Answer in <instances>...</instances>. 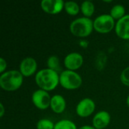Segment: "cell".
<instances>
[{"instance_id": "1", "label": "cell", "mask_w": 129, "mask_h": 129, "mask_svg": "<svg viewBox=\"0 0 129 129\" xmlns=\"http://www.w3.org/2000/svg\"><path fill=\"white\" fill-rule=\"evenodd\" d=\"M35 81L39 89L48 92L55 89L60 84V75L54 70L45 68L36 73Z\"/></svg>"}, {"instance_id": "2", "label": "cell", "mask_w": 129, "mask_h": 129, "mask_svg": "<svg viewBox=\"0 0 129 129\" xmlns=\"http://www.w3.org/2000/svg\"><path fill=\"white\" fill-rule=\"evenodd\" d=\"M23 82V76L19 70H11L0 76V87L6 91H15Z\"/></svg>"}, {"instance_id": "3", "label": "cell", "mask_w": 129, "mask_h": 129, "mask_svg": "<svg viewBox=\"0 0 129 129\" xmlns=\"http://www.w3.org/2000/svg\"><path fill=\"white\" fill-rule=\"evenodd\" d=\"M94 29V21L88 17H81L73 20L70 25V33L79 38H86Z\"/></svg>"}, {"instance_id": "4", "label": "cell", "mask_w": 129, "mask_h": 129, "mask_svg": "<svg viewBox=\"0 0 129 129\" xmlns=\"http://www.w3.org/2000/svg\"><path fill=\"white\" fill-rule=\"evenodd\" d=\"M82 84V76L76 71L63 70L60 74V85L65 89L75 90Z\"/></svg>"}, {"instance_id": "5", "label": "cell", "mask_w": 129, "mask_h": 129, "mask_svg": "<svg viewBox=\"0 0 129 129\" xmlns=\"http://www.w3.org/2000/svg\"><path fill=\"white\" fill-rule=\"evenodd\" d=\"M116 26L115 20L110 14H104L99 15L94 20V29L99 33H108Z\"/></svg>"}, {"instance_id": "6", "label": "cell", "mask_w": 129, "mask_h": 129, "mask_svg": "<svg viewBox=\"0 0 129 129\" xmlns=\"http://www.w3.org/2000/svg\"><path fill=\"white\" fill-rule=\"evenodd\" d=\"M51 97L49 93L42 89L36 90L32 94V101L34 106L42 110L48 109L51 105Z\"/></svg>"}, {"instance_id": "7", "label": "cell", "mask_w": 129, "mask_h": 129, "mask_svg": "<svg viewBox=\"0 0 129 129\" xmlns=\"http://www.w3.org/2000/svg\"><path fill=\"white\" fill-rule=\"evenodd\" d=\"M95 103L94 101L88 98L81 100L76 107V114L82 118H86L90 116L95 110Z\"/></svg>"}, {"instance_id": "8", "label": "cell", "mask_w": 129, "mask_h": 129, "mask_svg": "<svg viewBox=\"0 0 129 129\" xmlns=\"http://www.w3.org/2000/svg\"><path fill=\"white\" fill-rule=\"evenodd\" d=\"M83 61V57L80 53L71 52L65 57L63 60V64L67 70L76 71L82 66Z\"/></svg>"}, {"instance_id": "9", "label": "cell", "mask_w": 129, "mask_h": 129, "mask_svg": "<svg viewBox=\"0 0 129 129\" xmlns=\"http://www.w3.org/2000/svg\"><path fill=\"white\" fill-rule=\"evenodd\" d=\"M63 0H42L40 3L42 9L48 14H57L64 8Z\"/></svg>"}, {"instance_id": "10", "label": "cell", "mask_w": 129, "mask_h": 129, "mask_svg": "<svg viewBox=\"0 0 129 129\" xmlns=\"http://www.w3.org/2000/svg\"><path fill=\"white\" fill-rule=\"evenodd\" d=\"M38 64L33 57H25L20 63L19 71L24 77H29L36 73Z\"/></svg>"}, {"instance_id": "11", "label": "cell", "mask_w": 129, "mask_h": 129, "mask_svg": "<svg viewBox=\"0 0 129 129\" xmlns=\"http://www.w3.org/2000/svg\"><path fill=\"white\" fill-rule=\"evenodd\" d=\"M116 35L122 39L129 40V14L117 20L115 26Z\"/></svg>"}, {"instance_id": "12", "label": "cell", "mask_w": 129, "mask_h": 129, "mask_svg": "<svg viewBox=\"0 0 129 129\" xmlns=\"http://www.w3.org/2000/svg\"><path fill=\"white\" fill-rule=\"evenodd\" d=\"M111 116L107 111L98 112L92 119V125L95 129H103L107 128L110 123Z\"/></svg>"}, {"instance_id": "13", "label": "cell", "mask_w": 129, "mask_h": 129, "mask_svg": "<svg viewBox=\"0 0 129 129\" xmlns=\"http://www.w3.org/2000/svg\"><path fill=\"white\" fill-rule=\"evenodd\" d=\"M67 107V102L65 98L60 94H54L51 97L50 107L51 110L57 113L60 114L64 112Z\"/></svg>"}, {"instance_id": "14", "label": "cell", "mask_w": 129, "mask_h": 129, "mask_svg": "<svg viewBox=\"0 0 129 129\" xmlns=\"http://www.w3.org/2000/svg\"><path fill=\"white\" fill-rule=\"evenodd\" d=\"M80 10L85 17L90 18L94 13L95 7L92 2L91 1H85L80 5Z\"/></svg>"}, {"instance_id": "15", "label": "cell", "mask_w": 129, "mask_h": 129, "mask_svg": "<svg viewBox=\"0 0 129 129\" xmlns=\"http://www.w3.org/2000/svg\"><path fill=\"white\" fill-rule=\"evenodd\" d=\"M110 14L114 20H119L121 18H122L125 15H126L125 8L122 5H120V4L115 5L114 6L112 7Z\"/></svg>"}, {"instance_id": "16", "label": "cell", "mask_w": 129, "mask_h": 129, "mask_svg": "<svg viewBox=\"0 0 129 129\" xmlns=\"http://www.w3.org/2000/svg\"><path fill=\"white\" fill-rule=\"evenodd\" d=\"M64 9L68 14L75 16L79 14L80 11V6L74 1H68L64 4Z\"/></svg>"}, {"instance_id": "17", "label": "cell", "mask_w": 129, "mask_h": 129, "mask_svg": "<svg viewBox=\"0 0 129 129\" xmlns=\"http://www.w3.org/2000/svg\"><path fill=\"white\" fill-rule=\"evenodd\" d=\"M54 129H78L76 124L69 119H61L55 123Z\"/></svg>"}, {"instance_id": "18", "label": "cell", "mask_w": 129, "mask_h": 129, "mask_svg": "<svg viewBox=\"0 0 129 129\" xmlns=\"http://www.w3.org/2000/svg\"><path fill=\"white\" fill-rule=\"evenodd\" d=\"M47 67L48 69H51L58 73V71L60 70V59L55 55L50 56L47 60Z\"/></svg>"}, {"instance_id": "19", "label": "cell", "mask_w": 129, "mask_h": 129, "mask_svg": "<svg viewBox=\"0 0 129 129\" xmlns=\"http://www.w3.org/2000/svg\"><path fill=\"white\" fill-rule=\"evenodd\" d=\"M55 124L48 119H42L36 124L37 129H54Z\"/></svg>"}, {"instance_id": "20", "label": "cell", "mask_w": 129, "mask_h": 129, "mask_svg": "<svg viewBox=\"0 0 129 129\" xmlns=\"http://www.w3.org/2000/svg\"><path fill=\"white\" fill-rule=\"evenodd\" d=\"M107 62V56L104 53H101V54H98L96 59V67L98 70H102L105 63Z\"/></svg>"}, {"instance_id": "21", "label": "cell", "mask_w": 129, "mask_h": 129, "mask_svg": "<svg viewBox=\"0 0 129 129\" xmlns=\"http://www.w3.org/2000/svg\"><path fill=\"white\" fill-rule=\"evenodd\" d=\"M120 81L123 85L129 87V67L125 68L121 73Z\"/></svg>"}, {"instance_id": "22", "label": "cell", "mask_w": 129, "mask_h": 129, "mask_svg": "<svg viewBox=\"0 0 129 129\" xmlns=\"http://www.w3.org/2000/svg\"><path fill=\"white\" fill-rule=\"evenodd\" d=\"M6 68H7V62L3 57H1L0 58V73H1V74L5 73V70H6Z\"/></svg>"}, {"instance_id": "23", "label": "cell", "mask_w": 129, "mask_h": 129, "mask_svg": "<svg viewBox=\"0 0 129 129\" xmlns=\"http://www.w3.org/2000/svg\"><path fill=\"white\" fill-rule=\"evenodd\" d=\"M0 110H1V112H0V117H3L4 114H5V107L3 106V104L1 103L0 104Z\"/></svg>"}, {"instance_id": "24", "label": "cell", "mask_w": 129, "mask_h": 129, "mask_svg": "<svg viewBox=\"0 0 129 129\" xmlns=\"http://www.w3.org/2000/svg\"><path fill=\"white\" fill-rule=\"evenodd\" d=\"M79 45L83 48H87L88 47V42L85 40H81L79 42Z\"/></svg>"}, {"instance_id": "25", "label": "cell", "mask_w": 129, "mask_h": 129, "mask_svg": "<svg viewBox=\"0 0 129 129\" xmlns=\"http://www.w3.org/2000/svg\"><path fill=\"white\" fill-rule=\"evenodd\" d=\"M79 129H95L93 126H91V125H83V126H82V127H80Z\"/></svg>"}, {"instance_id": "26", "label": "cell", "mask_w": 129, "mask_h": 129, "mask_svg": "<svg viewBox=\"0 0 129 129\" xmlns=\"http://www.w3.org/2000/svg\"><path fill=\"white\" fill-rule=\"evenodd\" d=\"M126 104H127V106L129 107V95L127 97V99H126Z\"/></svg>"}]
</instances>
